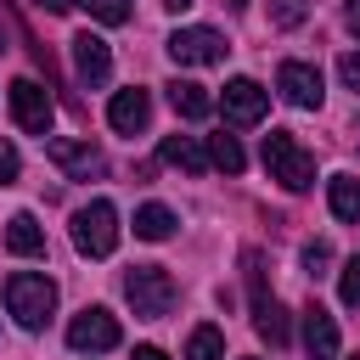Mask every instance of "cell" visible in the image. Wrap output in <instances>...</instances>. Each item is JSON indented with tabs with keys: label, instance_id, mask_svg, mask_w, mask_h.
<instances>
[{
	"label": "cell",
	"instance_id": "obj_1",
	"mask_svg": "<svg viewBox=\"0 0 360 360\" xmlns=\"http://www.w3.org/2000/svg\"><path fill=\"white\" fill-rule=\"evenodd\" d=\"M6 309H11L17 326L39 332V326L51 321V309H56V281H51V276H34V270L6 276Z\"/></svg>",
	"mask_w": 360,
	"mask_h": 360
},
{
	"label": "cell",
	"instance_id": "obj_2",
	"mask_svg": "<svg viewBox=\"0 0 360 360\" xmlns=\"http://www.w3.org/2000/svg\"><path fill=\"white\" fill-rule=\"evenodd\" d=\"M124 298H129V309H135L141 321H163V315L174 309V276H169L163 264H135V270L124 276Z\"/></svg>",
	"mask_w": 360,
	"mask_h": 360
},
{
	"label": "cell",
	"instance_id": "obj_3",
	"mask_svg": "<svg viewBox=\"0 0 360 360\" xmlns=\"http://www.w3.org/2000/svg\"><path fill=\"white\" fill-rule=\"evenodd\" d=\"M264 169H270V180H281L287 191H309V186H315V158H309L287 129H270V135H264Z\"/></svg>",
	"mask_w": 360,
	"mask_h": 360
},
{
	"label": "cell",
	"instance_id": "obj_4",
	"mask_svg": "<svg viewBox=\"0 0 360 360\" xmlns=\"http://www.w3.org/2000/svg\"><path fill=\"white\" fill-rule=\"evenodd\" d=\"M73 248H79L84 259H107V253L118 248V208H112L107 197L84 202V208L73 214Z\"/></svg>",
	"mask_w": 360,
	"mask_h": 360
},
{
	"label": "cell",
	"instance_id": "obj_5",
	"mask_svg": "<svg viewBox=\"0 0 360 360\" xmlns=\"http://www.w3.org/2000/svg\"><path fill=\"white\" fill-rule=\"evenodd\" d=\"M248 287H253V332H259L270 349H281V343L292 338V321H287L281 298H276V292H264V270H259V253H248Z\"/></svg>",
	"mask_w": 360,
	"mask_h": 360
},
{
	"label": "cell",
	"instance_id": "obj_6",
	"mask_svg": "<svg viewBox=\"0 0 360 360\" xmlns=\"http://www.w3.org/2000/svg\"><path fill=\"white\" fill-rule=\"evenodd\" d=\"M11 118L28 129V135H51V118H56V101H51V90L39 84V79H17L11 84Z\"/></svg>",
	"mask_w": 360,
	"mask_h": 360
},
{
	"label": "cell",
	"instance_id": "obj_7",
	"mask_svg": "<svg viewBox=\"0 0 360 360\" xmlns=\"http://www.w3.org/2000/svg\"><path fill=\"white\" fill-rule=\"evenodd\" d=\"M68 343H73L79 354H107V349H118V321H112L101 304H90V309H79V315L68 321Z\"/></svg>",
	"mask_w": 360,
	"mask_h": 360
},
{
	"label": "cell",
	"instance_id": "obj_8",
	"mask_svg": "<svg viewBox=\"0 0 360 360\" xmlns=\"http://www.w3.org/2000/svg\"><path fill=\"white\" fill-rule=\"evenodd\" d=\"M225 34H214V28H174L169 34V56L180 62V68H208V62H225Z\"/></svg>",
	"mask_w": 360,
	"mask_h": 360
},
{
	"label": "cell",
	"instance_id": "obj_9",
	"mask_svg": "<svg viewBox=\"0 0 360 360\" xmlns=\"http://www.w3.org/2000/svg\"><path fill=\"white\" fill-rule=\"evenodd\" d=\"M214 107L225 112V124L248 129V124H259V118H264V107H270V90H264L259 79H231V84H225V96H219Z\"/></svg>",
	"mask_w": 360,
	"mask_h": 360
},
{
	"label": "cell",
	"instance_id": "obj_10",
	"mask_svg": "<svg viewBox=\"0 0 360 360\" xmlns=\"http://www.w3.org/2000/svg\"><path fill=\"white\" fill-rule=\"evenodd\" d=\"M45 158H51L62 174H73V180H90V174H101V169H107L101 146H90V141H73V135H51V141H45Z\"/></svg>",
	"mask_w": 360,
	"mask_h": 360
},
{
	"label": "cell",
	"instance_id": "obj_11",
	"mask_svg": "<svg viewBox=\"0 0 360 360\" xmlns=\"http://www.w3.org/2000/svg\"><path fill=\"white\" fill-rule=\"evenodd\" d=\"M276 90H281V101L287 107H304V112H315L321 107V68H309V62H281L276 68Z\"/></svg>",
	"mask_w": 360,
	"mask_h": 360
},
{
	"label": "cell",
	"instance_id": "obj_12",
	"mask_svg": "<svg viewBox=\"0 0 360 360\" xmlns=\"http://www.w3.org/2000/svg\"><path fill=\"white\" fill-rule=\"evenodd\" d=\"M73 73H79L84 90H101V84L112 79V51H107L101 34H79V39H73Z\"/></svg>",
	"mask_w": 360,
	"mask_h": 360
},
{
	"label": "cell",
	"instance_id": "obj_13",
	"mask_svg": "<svg viewBox=\"0 0 360 360\" xmlns=\"http://www.w3.org/2000/svg\"><path fill=\"white\" fill-rule=\"evenodd\" d=\"M146 118H152V96H146L141 84L112 90V101H107V124H112L118 135H141V129H146Z\"/></svg>",
	"mask_w": 360,
	"mask_h": 360
},
{
	"label": "cell",
	"instance_id": "obj_14",
	"mask_svg": "<svg viewBox=\"0 0 360 360\" xmlns=\"http://www.w3.org/2000/svg\"><path fill=\"white\" fill-rule=\"evenodd\" d=\"M304 354L309 360H338V321L321 304H304Z\"/></svg>",
	"mask_w": 360,
	"mask_h": 360
},
{
	"label": "cell",
	"instance_id": "obj_15",
	"mask_svg": "<svg viewBox=\"0 0 360 360\" xmlns=\"http://www.w3.org/2000/svg\"><path fill=\"white\" fill-rule=\"evenodd\" d=\"M158 158L174 163V169H186V174H208V146H202L197 135H163Z\"/></svg>",
	"mask_w": 360,
	"mask_h": 360
},
{
	"label": "cell",
	"instance_id": "obj_16",
	"mask_svg": "<svg viewBox=\"0 0 360 360\" xmlns=\"http://www.w3.org/2000/svg\"><path fill=\"white\" fill-rule=\"evenodd\" d=\"M6 248L22 253V259H39V253H45V231H39V219H34V214H11V219H6Z\"/></svg>",
	"mask_w": 360,
	"mask_h": 360
},
{
	"label": "cell",
	"instance_id": "obj_17",
	"mask_svg": "<svg viewBox=\"0 0 360 360\" xmlns=\"http://www.w3.org/2000/svg\"><path fill=\"white\" fill-rule=\"evenodd\" d=\"M169 107H174L180 118H208V112H214V96H208L202 84H191V79H169Z\"/></svg>",
	"mask_w": 360,
	"mask_h": 360
},
{
	"label": "cell",
	"instance_id": "obj_18",
	"mask_svg": "<svg viewBox=\"0 0 360 360\" xmlns=\"http://www.w3.org/2000/svg\"><path fill=\"white\" fill-rule=\"evenodd\" d=\"M326 202H332V214H338V219L360 225V180H354V174H332V186H326Z\"/></svg>",
	"mask_w": 360,
	"mask_h": 360
},
{
	"label": "cell",
	"instance_id": "obj_19",
	"mask_svg": "<svg viewBox=\"0 0 360 360\" xmlns=\"http://www.w3.org/2000/svg\"><path fill=\"white\" fill-rule=\"evenodd\" d=\"M135 236H141V242H169V236H174V214H169L163 202L135 208Z\"/></svg>",
	"mask_w": 360,
	"mask_h": 360
},
{
	"label": "cell",
	"instance_id": "obj_20",
	"mask_svg": "<svg viewBox=\"0 0 360 360\" xmlns=\"http://www.w3.org/2000/svg\"><path fill=\"white\" fill-rule=\"evenodd\" d=\"M208 163H214V169H225V174H242L248 152L236 146V135H214V141H208Z\"/></svg>",
	"mask_w": 360,
	"mask_h": 360
},
{
	"label": "cell",
	"instance_id": "obj_21",
	"mask_svg": "<svg viewBox=\"0 0 360 360\" xmlns=\"http://www.w3.org/2000/svg\"><path fill=\"white\" fill-rule=\"evenodd\" d=\"M186 360H225V338H219V326H197V332L186 338Z\"/></svg>",
	"mask_w": 360,
	"mask_h": 360
},
{
	"label": "cell",
	"instance_id": "obj_22",
	"mask_svg": "<svg viewBox=\"0 0 360 360\" xmlns=\"http://www.w3.org/2000/svg\"><path fill=\"white\" fill-rule=\"evenodd\" d=\"M79 6H90V17H96V22H107V28L129 22V0H79Z\"/></svg>",
	"mask_w": 360,
	"mask_h": 360
},
{
	"label": "cell",
	"instance_id": "obj_23",
	"mask_svg": "<svg viewBox=\"0 0 360 360\" xmlns=\"http://www.w3.org/2000/svg\"><path fill=\"white\" fill-rule=\"evenodd\" d=\"M338 298H343L349 309H360V253L343 264V276H338Z\"/></svg>",
	"mask_w": 360,
	"mask_h": 360
},
{
	"label": "cell",
	"instance_id": "obj_24",
	"mask_svg": "<svg viewBox=\"0 0 360 360\" xmlns=\"http://www.w3.org/2000/svg\"><path fill=\"white\" fill-rule=\"evenodd\" d=\"M298 259H304V270H309V276H326V264H332V242H304V253H298Z\"/></svg>",
	"mask_w": 360,
	"mask_h": 360
},
{
	"label": "cell",
	"instance_id": "obj_25",
	"mask_svg": "<svg viewBox=\"0 0 360 360\" xmlns=\"http://www.w3.org/2000/svg\"><path fill=\"white\" fill-rule=\"evenodd\" d=\"M270 22L276 28H298L304 22V0H270Z\"/></svg>",
	"mask_w": 360,
	"mask_h": 360
},
{
	"label": "cell",
	"instance_id": "obj_26",
	"mask_svg": "<svg viewBox=\"0 0 360 360\" xmlns=\"http://www.w3.org/2000/svg\"><path fill=\"white\" fill-rule=\"evenodd\" d=\"M17 174H22V158L11 141H0V186H17Z\"/></svg>",
	"mask_w": 360,
	"mask_h": 360
},
{
	"label": "cell",
	"instance_id": "obj_27",
	"mask_svg": "<svg viewBox=\"0 0 360 360\" xmlns=\"http://www.w3.org/2000/svg\"><path fill=\"white\" fill-rule=\"evenodd\" d=\"M338 79H343L349 90H360V51H343V56H338Z\"/></svg>",
	"mask_w": 360,
	"mask_h": 360
},
{
	"label": "cell",
	"instance_id": "obj_28",
	"mask_svg": "<svg viewBox=\"0 0 360 360\" xmlns=\"http://www.w3.org/2000/svg\"><path fill=\"white\" fill-rule=\"evenodd\" d=\"M34 6H39V11H51V17H68L79 0H34Z\"/></svg>",
	"mask_w": 360,
	"mask_h": 360
},
{
	"label": "cell",
	"instance_id": "obj_29",
	"mask_svg": "<svg viewBox=\"0 0 360 360\" xmlns=\"http://www.w3.org/2000/svg\"><path fill=\"white\" fill-rule=\"evenodd\" d=\"M343 22H349V34L360 39V0H343Z\"/></svg>",
	"mask_w": 360,
	"mask_h": 360
},
{
	"label": "cell",
	"instance_id": "obj_30",
	"mask_svg": "<svg viewBox=\"0 0 360 360\" xmlns=\"http://www.w3.org/2000/svg\"><path fill=\"white\" fill-rule=\"evenodd\" d=\"M129 360H169V354H163V349H152V343H141V349H135Z\"/></svg>",
	"mask_w": 360,
	"mask_h": 360
},
{
	"label": "cell",
	"instance_id": "obj_31",
	"mask_svg": "<svg viewBox=\"0 0 360 360\" xmlns=\"http://www.w3.org/2000/svg\"><path fill=\"white\" fill-rule=\"evenodd\" d=\"M163 6H169V11H186V6H191V0H163Z\"/></svg>",
	"mask_w": 360,
	"mask_h": 360
},
{
	"label": "cell",
	"instance_id": "obj_32",
	"mask_svg": "<svg viewBox=\"0 0 360 360\" xmlns=\"http://www.w3.org/2000/svg\"><path fill=\"white\" fill-rule=\"evenodd\" d=\"M225 6H231V11H242V6H248V0H225Z\"/></svg>",
	"mask_w": 360,
	"mask_h": 360
},
{
	"label": "cell",
	"instance_id": "obj_33",
	"mask_svg": "<svg viewBox=\"0 0 360 360\" xmlns=\"http://www.w3.org/2000/svg\"><path fill=\"white\" fill-rule=\"evenodd\" d=\"M0 51H6V22H0Z\"/></svg>",
	"mask_w": 360,
	"mask_h": 360
},
{
	"label": "cell",
	"instance_id": "obj_34",
	"mask_svg": "<svg viewBox=\"0 0 360 360\" xmlns=\"http://www.w3.org/2000/svg\"><path fill=\"white\" fill-rule=\"evenodd\" d=\"M354 360H360V354H354Z\"/></svg>",
	"mask_w": 360,
	"mask_h": 360
}]
</instances>
